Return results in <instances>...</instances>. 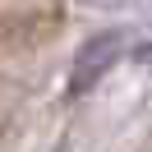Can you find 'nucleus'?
I'll list each match as a JSON object with an SVG mask.
<instances>
[{"instance_id": "obj_2", "label": "nucleus", "mask_w": 152, "mask_h": 152, "mask_svg": "<svg viewBox=\"0 0 152 152\" xmlns=\"http://www.w3.org/2000/svg\"><path fill=\"white\" fill-rule=\"evenodd\" d=\"M83 10H129L134 0H78Z\"/></svg>"}, {"instance_id": "obj_1", "label": "nucleus", "mask_w": 152, "mask_h": 152, "mask_svg": "<svg viewBox=\"0 0 152 152\" xmlns=\"http://www.w3.org/2000/svg\"><path fill=\"white\" fill-rule=\"evenodd\" d=\"M120 56H124V32L106 28V32H97V37H88L83 46L74 51V65H69V97L92 92V88L120 65Z\"/></svg>"}, {"instance_id": "obj_3", "label": "nucleus", "mask_w": 152, "mask_h": 152, "mask_svg": "<svg viewBox=\"0 0 152 152\" xmlns=\"http://www.w3.org/2000/svg\"><path fill=\"white\" fill-rule=\"evenodd\" d=\"M134 60H138V65H143V69H152V42H143V46H138V51H134Z\"/></svg>"}]
</instances>
